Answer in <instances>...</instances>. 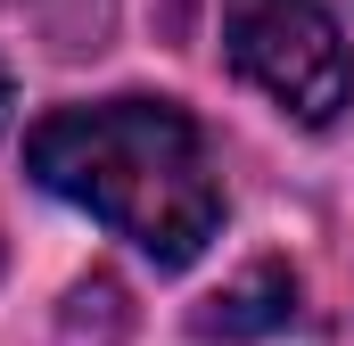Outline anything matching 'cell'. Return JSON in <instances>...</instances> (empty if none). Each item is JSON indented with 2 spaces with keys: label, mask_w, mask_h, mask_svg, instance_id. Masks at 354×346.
Returning a JSON list of instances; mask_svg holds the SVG:
<instances>
[{
  "label": "cell",
  "mask_w": 354,
  "mask_h": 346,
  "mask_svg": "<svg viewBox=\"0 0 354 346\" xmlns=\"http://www.w3.org/2000/svg\"><path fill=\"white\" fill-rule=\"evenodd\" d=\"M223 50L297 124H338L354 107V58L330 0H223Z\"/></svg>",
  "instance_id": "2"
},
{
  "label": "cell",
  "mask_w": 354,
  "mask_h": 346,
  "mask_svg": "<svg viewBox=\"0 0 354 346\" xmlns=\"http://www.w3.org/2000/svg\"><path fill=\"white\" fill-rule=\"evenodd\" d=\"M0 124H8V66H0Z\"/></svg>",
  "instance_id": "4"
},
{
  "label": "cell",
  "mask_w": 354,
  "mask_h": 346,
  "mask_svg": "<svg viewBox=\"0 0 354 346\" xmlns=\"http://www.w3.org/2000/svg\"><path fill=\"white\" fill-rule=\"evenodd\" d=\"M25 173L99 215L115 239H132L157 272H181L214 248L223 231V181L198 140V124L174 99H99V107H58L33 124Z\"/></svg>",
  "instance_id": "1"
},
{
  "label": "cell",
  "mask_w": 354,
  "mask_h": 346,
  "mask_svg": "<svg viewBox=\"0 0 354 346\" xmlns=\"http://www.w3.org/2000/svg\"><path fill=\"white\" fill-rule=\"evenodd\" d=\"M297 313V280L280 272V264H256L239 289H223L206 313H198V338H264Z\"/></svg>",
  "instance_id": "3"
}]
</instances>
